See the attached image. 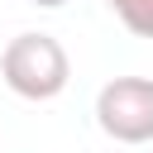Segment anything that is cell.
Wrapping results in <instances>:
<instances>
[{
  "instance_id": "obj_2",
  "label": "cell",
  "mask_w": 153,
  "mask_h": 153,
  "mask_svg": "<svg viewBox=\"0 0 153 153\" xmlns=\"http://www.w3.org/2000/svg\"><path fill=\"white\" fill-rule=\"evenodd\" d=\"M96 124L115 143H153V81L115 76L96 96Z\"/></svg>"
},
{
  "instance_id": "obj_4",
  "label": "cell",
  "mask_w": 153,
  "mask_h": 153,
  "mask_svg": "<svg viewBox=\"0 0 153 153\" xmlns=\"http://www.w3.org/2000/svg\"><path fill=\"white\" fill-rule=\"evenodd\" d=\"M29 5H38V10H62L67 0H29Z\"/></svg>"
},
{
  "instance_id": "obj_3",
  "label": "cell",
  "mask_w": 153,
  "mask_h": 153,
  "mask_svg": "<svg viewBox=\"0 0 153 153\" xmlns=\"http://www.w3.org/2000/svg\"><path fill=\"white\" fill-rule=\"evenodd\" d=\"M110 10H115V19H120L129 33L153 38V0H110Z\"/></svg>"
},
{
  "instance_id": "obj_1",
  "label": "cell",
  "mask_w": 153,
  "mask_h": 153,
  "mask_svg": "<svg viewBox=\"0 0 153 153\" xmlns=\"http://www.w3.org/2000/svg\"><path fill=\"white\" fill-rule=\"evenodd\" d=\"M0 76L19 100H53L72 81V57L53 33H19L0 53Z\"/></svg>"
}]
</instances>
